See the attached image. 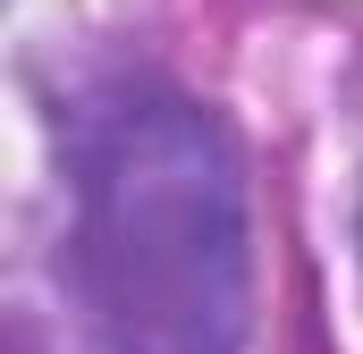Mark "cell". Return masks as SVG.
Segmentation results:
<instances>
[{"label":"cell","instance_id":"cell-1","mask_svg":"<svg viewBox=\"0 0 363 354\" xmlns=\"http://www.w3.org/2000/svg\"><path fill=\"white\" fill-rule=\"evenodd\" d=\"M77 278L110 354H228L245 211L220 127L178 93H118L77 127Z\"/></svg>","mask_w":363,"mask_h":354}]
</instances>
